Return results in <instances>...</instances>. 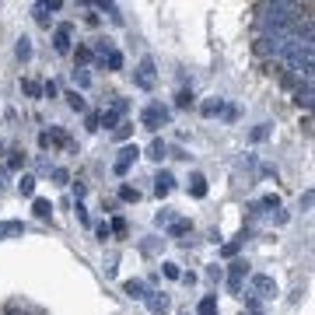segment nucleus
<instances>
[{"mask_svg":"<svg viewBox=\"0 0 315 315\" xmlns=\"http://www.w3.org/2000/svg\"><path fill=\"white\" fill-rule=\"evenodd\" d=\"M147 308H151L154 315H165L168 312V298L165 294H147Z\"/></svg>","mask_w":315,"mask_h":315,"instance_id":"obj_10","label":"nucleus"},{"mask_svg":"<svg viewBox=\"0 0 315 315\" xmlns=\"http://www.w3.org/2000/svg\"><path fill=\"white\" fill-rule=\"evenodd\" d=\"M105 63H109V70H119V67H123V53H119V49H112L109 56H105Z\"/></svg>","mask_w":315,"mask_h":315,"instance_id":"obj_22","label":"nucleus"},{"mask_svg":"<svg viewBox=\"0 0 315 315\" xmlns=\"http://www.w3.org/2000/svg\"><path fill=\"white\" fill-rule=\"evenodd\" d=\"M298 105H305V109L312 105V81H305L301 88H298Z\"/></svg>","mask_w":315,"mask_h":315,"instance_id":"obj_19","label":"nucleus"},{"mask_svg":"<svg viewBox=\"0 0 315 315\" xmlns=\"http://www.w3.org/2000/svg\"><path fill=\"white\" fill-rule=\"evenodd\" d=\"M25 165V154L21 151H11V158H7V168H21Z\"/></svg>","mask_w":315,"mask_h":315,"instance_id":"obj_29","label":"nucleus"},{"mask_svg":"<svg viewBox=\"0 0 315 315\" xmlns=\"http://www.w3.org/2000/svg\"><path fill=\"white\" fill-rule=\"evenodd\" d=\"M147 158H154V161H161V158H165V144H161V140H154L151 147H147Z\"/></svg>","mask_w":315,"mask_h":315,"instance_id":"obj_23","label":"nucleus"},{"mask_svg":"<svg viewBox=\"0 0 315 315\" xmlns=\"http://www.w3.org/2000/svg\"><path fill=\"white\" fill-rule=\"evenodd\" d=\"M252 287H256L263 298H273V294H277V284H273V277H263V273H259V277H252Z\"/></svg>","mask_w":315,"mask_h":315,"instance_id":"obj_6","label":"nucleus"},{"mask_svg":"<svg viewBox=\"0 0 315 315\" xmlns=\"http://www.w3.org/2000/svg\"><path fill=\"white\" fill-rule=\"evenodd\" d=\"M49 11H60V0H49V4H35V21L49 25Z\"/></svg>","mask_w":315,"mask_h":315,"instance_id":"obj_8","label":"nucleus"},{"mask_svg":"<svg viewBox=\"0 0 315 315\" xmlns=\"http://www.w3.org/2000/svg\"><path fill=\"white\" fill-rule=\"evenodd\" d=\"M32 210H35V217L46 221V217L53 214V203H49V200H35V203H32Z\"/></svg>","mask_w":315,"mask_h":315,"instance_id":"obj_18","label":"nucleus"},{"mask_svg":"<svg viewBox=\"0 0 315 315\" xmlns=\"http://www.w3.org/2000/svg\"><path fill=\"white\" fill-rule=\"evenodd\" d=\"M53 179H56V182H67L70 175H67V168H53Z\"/></svg>","mask_w":315,"mask_h":315,"instance_id":"obj_39","label":"nucleus"},{"mask_svg":"<svg viewBox=\"0 0 315 315\" xmlns=\"http://www.w3.org/2000/svg\"><path fill=\"white\" fill-rule=\"evenodd\" d=\"M95 53L88 49V46H77V53H74V60H77V63H88V60H91Z\"/></svg>","mask_w":315,"mask_h":315,"instance_id":"obj_30","label":"nucleus"},{"mask_svg":"<svg viewBox=\"0 0 315 315\" xmlns=\"http://www.w3.org/2000/svg\"><path fill=\"white\" fill-rule=\"evenodd\" d=\"M91 53H98V56L105 60V56H109V53H112V42H109V39H98V46H95Z\"/></svg>","mask_w":315,"mask_h":315,"instance_id":"obj_25","label":"nucleus"},{"mask_svg":"<svg viewBox=\"0 0 315 315\" xmlns=\"http://www.w3.org/2000/svg\"><path fill=\"white\" fill-rule=\"evenodd\" d=\"M95 231H98V238H102V242H105V238H109V235H112V231H109V224H105V221L98 224V228H95Z\"/></svg>","mask_w":315,"mask_h":315,"instance_id":"obj_38","label":"nucleus"},{"mask_svg":"<svg viewBox=\"0 0 315 315\" xmlns=\"http://www.w3.org/2000/svg\"><path fill=\"white\" fill-rule=\"evenodd\" d=\"M14 53H18V60H25V63H28V60H32V39H18V46H14Z\"/></svg>","mask_w":315,"mask_h":315,"instance_id":"obj_14","label":"nucleus"},{"mask_svg":"<svg viewBox=\"0 0 315 315\" xmlns=\"http://www.w3.org/2000/svg\"><path fill=\"white\" fill-rule=\"evenodd\" d=\"M242 242H245V235H238L235 242H228V245L221 249V252H224V256H235V252H238V245H242Z\"/></svg>","mask_w":315,"mask_h":315,"instance_id":"obj_26","label":"nucleus"},{"mask_svg":"<svg viewBox=\"0 0 315 315\" xmlns=\"http://www.w3.org/2000/svg\"><path fill=\"white\" fill-rule=\"evenodd\" d=\"M18 189H21V196H32V193H35V179H32V175H21Z\"/></svg>","mask_w":315,"mask_h":315,"instance_id":"obj_21","label":"nucleus"},{"mask_svg":"<svg viewBox=\"0 0 315 315\" xmlns=\"http://www.w3.org/2000/svg\"><path fill=\"white\" fill-rule=\"evenodd\" d=\"M175 105H193V95H189V91H179V95H175Z\"/></svg>","mask_w":315,"mask_h":315,"instance_id":"obj_34","label":"nucleus"},{"mask_svg":"<svg viewBox=\"0 0 315 315\" xmlns=\"http://www.w3.org/2000/svg\"><path fill=\"white\" fill-rule=\"evenodd\" d=\"M67 105H70L74 112H84V109H88V102H84L81 91H70V95H67Z\"/></svg>","mask_w":315,"mask_h":315,"instance_id":"obj_16","label":"nucleus"},{"mask_svg":"<svg viewBox=\"0 0 315 315\" xmlns=\"http://www.w3.org/2000/svg\"><path fill=\"white\" fill-rule=\"evenodd\" d=\"M123 287H126V294H133V298H147V287H144V280H126Z\"/></svg>","mask_w":315,"mask_h":315,"instance_id":"obj_17","label":"nucleus"},{"mask_svg":"<svg viewBox=\"0 0 315 315\" xmlns=\"http://www.w3.org/2000/svg\"><path fill=\"white\" fill-rule=\"evenodd\" d=\"M266 133H270V130H266V123H263V126L252 130V140H266Z\"/></svg>","mask_w":315,"mask_h":315,"instance_id":"obj_37","label":"nucleus"},{"mask_svg":"<svg viewBox=\"0 0 315 315\" xmlns=\"http://www.w3.org/2000/svg\"><path fill=\"white\" fill-rule=\"evenodd\" d=\"M119 196H123L126 203H137V200H140V193L133 189V186H123V189H119Z\"/></svg>","mask_w":315,"mask_h":315,"instance_id":"obj_24","label":"nucleus"},{"mask_svg":"<svg viewBox=\"0 0 315 315\" xmlns=\"http://www.w3.org/2000/svg\"><path fill=\"white\" fill-rule=\"evenodd\" d=\"M21 88H25V95H32V98H39V95H42V84H35V81H25Z\"/></svg>","mask_w":315,"mask_h":315,"instance_id":"obj_28","label":"nucleus"},{"mask_svg":"<svg viewBox=\"0 0 315 315\" xmlns=\"http://www.w3.org/2000/svg\"><path fill=\"white\" fill-rule=\"evenodd\" d=\"M109 231H119V235H123V231H126V221H123V217H116V221L109 224Z\"/></svg>","mask_w":315,"mask_h":315,"instance_id":"obj_35","label":"nucleus"},{"mask_svg":"<svg viewBox=\"0 0 315 315\" xmlns=\"http://www.w3.org/2000/svg\"><path fill=\"white\" fill-rule=\"evenodd\" d=\"M168 119H172V109H165V105H147L144 116H140V123H144L147 130H161Z\"/></svg>","mask_w":315,"mask_h":315,"instance_id":"obj_1","label":"nucleus"},{"mask_svg":"<svg viewBox=\"0 0 315 315\" xmlns=\"http://www.w3.org/2000/svg\"><path fill=\"white\" fill-rule=\"evenodd\" d=\"M74 81H77L81 88H88V84H91V74H88V70H81V67H77V70H74Z\"/></svg>","mask_w":315,"mask_h":315,"instance_id":"obj_27","label":"nucleus"},{"mask_svg":"<svg viewBox=\"0 0 315 315\" xmlns=\"http://www.w3.org/2000/svg\"><path fill=\"white\" fill-rule=\"evenodd\" d=\"M130 130H133L130 123H119V126H116V137H119V140H123V137H130Z\"/></svg>","mask_w":315,"mask_h":315,"instance_id":"obj_36","label":"nucleus"},{"mask_svg":"<svg viewBox=\"0 0 315 315\" xmlns=\"http://www.w3.org/2000/svg\"><path fill=\"white\" fill-rule=\"evenodd\" d=\"M56 91H60V88H56V81H46V88H42V95H46V98H56Z\"/></svg>","mask_w":315,"mask_h":315,"instance_id":"obj_33","label":"nucleus"},{"mask_svg":"<svg viewBox=\"0 0 315 315\" xmlns=\"http://www.w3.org/2000/svg\"><path fill=\"white\" fill-rule=\"evenodd\" d=\"M11 315H25V312H11Z\"/></svg>","mask_w":315,"mask_h":315,"instance_id":"obj_41","label":"nucleus"},{"mask_svg":"<svg viewBox=\"0 0 315 315\" xmlns=\"http://www.w3.org/2000/svg\"><path fill=\"white\" fill-rule=\"evenodd\" d=\"M189 193H193V196H196V200H203V196H207V179H203L200 172H196V175L189 179Z\"/></svg>","mask_w":315,"mask_h":315,"instance_id":"obj_11","label":"nucleus"},{"mask_svg":"<svg viewBox=\"0 0 315 315\" xmlns=\"http://www.w3.org/2000/svg\"><path fill=\"white\" fill-rule=\"evenodd\" d=\"M133 81H137V88L151 91V88H154V60H140V67H137V74H133Z\"/></svg>","mask_w":315,"mask_h":315,"instance_id":"obj_2","label":"nucleus"},{"mask_svg":"<svg viewBox=\"0 0 315 315\" xmlns=\"http://www.w3.org/2000/svg\"><path fill=\"white\" fill-rule=\"evenodd\" d=\"M88 130H98V112H88Z\"/></svg>","mask_w":315,"mask_h":315,"instance_id":"obj_40","label":"nucleus"},{"mask_svg":"<svg viewBox=\"0 0 315 315\" xmlns=\"http://www.w3.org/2000/svg\"><path fill=\"white\" fill-rule=\"evenodd\" d=\"M165 277H172V280H179L182 273H179V266H175V263H165Z\"/></svg>","mask_w":315,"mask_h":315,"instance_id":"obj_32","label":"nucleus"},{"mask_svg":"<svg viewBox=\"0 0 315 315\" xmlns=\"http://www.w3.org/2000/svg\"><path fill=\"white\" fill-rule=\"evenodd\" d=\"M123 112H126V102H123V98H116L109 109L98 116V126H102V123H105V126H119V116H123Z\"/></svg>","mask_w":315,"mask_h":315,"instance_id":"obj_4","label":"nucleus"},{"mask_svg":"<svg viewBox=\"0 0 315 315\" xmlns=\"http://www.w3.org/2000/svg\"><path fill=\"white\" fill-rule=\"evenodd\" d=\"M200 315H217V298L214 294H207L200 301Z\"/></svg>","mask_w":315,"mask_h":315,"instance_id":"obj_20","label":"nucleus"},{"mask_svg":"<svg viewBox=\"0 0 315 315\" xmlns=\"http://www.w3.org/2000/svg\"><path fill=\"white\" fill-rule=\"evenodd\" d=\"M172 186H175L172 172H158V179H154V193H158V196H168V193H172Z\"/></svg>","mask_w":315,"mask_h":315,"instance_id":"obj_7","label":"nucleus"},{"mask_svg":"<svg viewBox=\"0 0 315 315\" xmlns=\"http://www.w3.org/2000/svg\"><path fill=\"white\" fill-rule=\"evenodd\" d=\"M25 231L21 221H0V238H18Z\"/></svg>","mask_w":315,"mask_h":315,"instance_id":"obj_9","label":"nucleus"},{"mask_svg":"<svg viewBox=\"0 0 315 315\" xmlns=\"http://www.w3.org/2000/svg\"><path fill=\"white\" fill-rule=\"evenodd\" d=\"M70 39H74V25H60L56 35H53V49L56 53H67L70 49Z\"/></svg>","mask_w":315,"mask_h":315,"instance_id":"obj_5","label":"nucleus"},{"mask_svg":"<svg viewBox=\"0 0 315 315\" xmlns=\"http://www.w3.org/2000/svg\"><path fill=\"white\" fill-rule=\"evenodd\" d=\"M200 112H203V116H217V112H224V102H221V98H210V102L200 105Z\"/></svg>","mask_w":315,"mask_h":315,"instance_id":"obj_15","label":"nucleus"},{"mask_svg":"<svg viewBox=\"0 0 315 315\" xmlns=\"http://www.w3.org/2000/svg\"><path fill=\"white\" fill-rule=\"evenodd\" d=\"M242 273H245V263H235V266H231V277H228V287H231V291L242 287Z\"/></svg>","mask_w":315,"mask_h":315,"instance_id":"obj_13","label":"nucleus"},{"mask_svg":"<svg viewBox=\"0 0 315 315\" xmlns=\"http://www.w3.org/2000/svg\"><path fill=\"white\" fill-rule=\"evenodd\" d=\"M259 207H273V210H277V207H280V196H277V193H270V196H263Z\"/></svg>","mask_w":315,"mask_h":315,"instance_id":"obj_31","label":"nucleus"},{"mask_svg":"<svg viewBox=\"0 0 315 315\" xmlns=\"http://www.w3.org/2000/svg\"><path fill=\"white\" fill-rule=\"evenodd\" d=\"M189 231H193V224H189L186 217H179V221H172V224H168V235H172V238H179V235H189Z\"/></svg>","mask_w":315,"mask_h":315,"instance_id":"obj_12","label":"nucleus"},{"mask_svg":"<svg viewBox=\"0 0 315 315\" xmlns=\"http://www.w3.org/2000/svg\"><path fill=\"white\" fill-rule=\"evenodd\" d=\"M137 154H140L137 147H133V144H126L123 151H119V158H116V165H112V172H116V175H126V172H130V165L137 161Z\"/></svg>","mask_w":315,"mask_h":315,"instance_id":"obj_3","label":"nucleus"}]
</instances>
